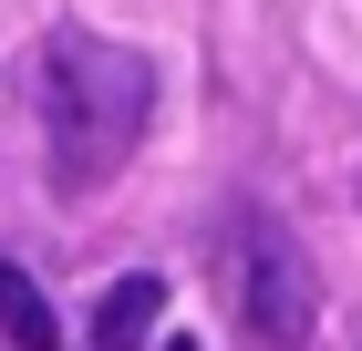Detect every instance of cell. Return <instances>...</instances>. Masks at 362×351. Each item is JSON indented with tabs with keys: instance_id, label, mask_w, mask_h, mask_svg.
Masks as SVG:
<instances>
[{
	"instance_id": "3",
	"label": "cell",
	"mask_w": 362,
	"mask_h": 351,
	"mask_svg": "<svg viewBox=\"0 0 362 351\" xmlns=\"http://www.w3.org/2000/svg\"><path fill=\"white\" fill-rule=\"evenodd\" d=\"M156 310H166V279H156V269L114 279V290H104V310H93V351H145Z\"/></svg>"
},
{
	"instance_id": "4",
	"label": "cell",
	"mask_w": 362,
	"mask_h": 351,
	"mask_svg": "<svg viewBox=\"0 0 362 351\" xmlns=\"http://www.w3.org/2000/svg\"><path fill=\"white\" fill-rule=\"evenodd\" d=\"M0 341L11 351H62V321H52V299H42L31 269H0Z\"/></svg>"
},
{
	"instance_id": "5",
	"label": "cell",
	"mask_w": 362,
	"mask_h": 351,
	"mask_svg": "<svg viewBox=\"0 0 362 351\" xmlns=\"http://www.w3.org/2000/svg\"><path fill=\"white\" fill-rule=\"evenodd\" d=\"M166 351H197V341H166Z\"/></svg>"
},
{
	"instance_id": "1",
	"label": "cell",
	"mask_w": 362,
	"mask_h": 351,
	"mask_svg": "<svg viewBox=\"0 0 362 351\" xmlns=\"http://www.w3.org/2000/svg\"><path fill=\"white\" fill-rule=\"evenodd\" d=\"M145 114H156V73H145L135 42H104V31H52L42 42V165H52L62 196L114 186L145 145Z\"/></svg>"
},
{
	"instance_id": "2",
	"label": "cell",
	"mask_w": 362,
	"mask_h": 351,
	"mask_svg": "<svg viewBox=\"0 0 362 351\" xmlns=\"http://www.w3.org/2000/svg\"><path fill=\"white\" fill-rule=\"evenodd\" d=\"M310 321H321L310 310V258L269 217H249L238 227V331H249V351H300Z\"/></svg>"
}]
</instances>
